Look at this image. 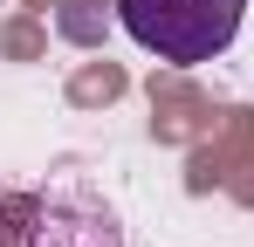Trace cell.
Masks as SVG:
<instances>
[{"mask_svg":"<svg viewBox=\"0 0 254 247\" xmlns=\"http://www.w3.org/2000/svg\"><path fill=\"white\" fill-rule=\"evenodd\" d=\"M35 247H124L117 241V220L89 199H48L42 227H35Z\"/></svg>","mask_w":254,"mask_h":247,"instance_id":"cell-2","label":"cell"},{"mask_svg":"<svg viewBox=\"0 0 254 247\" xmlns=\"http://www.w3.org/2000/svg\"><path fill=\"white\" fill-rule=\"evenodd\" d=\"M117 21L144 55H158L172 69H199L234 48L248 0H117Z\"/></svg>","mask_w":254,"mask_h":247,"instance_id":"cell-1","label":"cell"}]
</instances>
